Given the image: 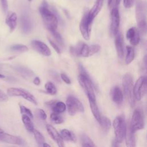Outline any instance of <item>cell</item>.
Here are the masks:
<instances>
[{"instance_id": "15", "label": "cell", "mask_w": 147, "mask_h": 147, "mask_svg": "<svg viewBox=\"0 0 147 147\" xmlns=\"http://www.w3.org/2000/svg\"><path fill=\"white\" fill-rule=\"evenodd\" d=\"M126 38L129 40L130 43L134 46L137 45L140 40V33L138 29L135 27L129 29L126 32Z\"/></svg>"}, {"instance_id": "49", "label": "cell", "mask_w": 147, "mask_h": 147, "mask_svg": "<svg viewBox=\"0 0 147 147\" xmlns=\"http://www.w3.org/2000/svg\"><path fill=\"white\" fill-rule=\"evenodd\" d=\"M5 78V76L0 74V78Z\"/></svg>"}, {"instance_id": "46", "label": "cell", "mask_w": 147, "mask_h": 147, "mask_svg": "<svg viewBox=\"0 0 147 147\" xmlns=\"http://www.w3.org/2000/svg\"><path fill=\"white\" fill-rule=\"evenodd\" d=\"M113 0H107V2H108V5L109 6H110L113 3Z\"/></svg>"}, {"instance_id": "40", "label": "cell", "mask_w": 147, "mask_h": 147, "mask_svg": "<svg viewBox=\"0 0 147 147\" xmlns=\"http://www.w3.org/2000/svg\"><path fill=\"white\" fill-rule=\"evenodd\" d=\"M1 4L2 6V8L4 13H6L8 8V4H7V0H0Z\"/></svg>"}, {"instance_id": "24", "label": "cell", "mask_w": 147, "mask_h": 147, "mask_svg": "<svg viewBox=\"0 0 147 147\" xmlns=\"http://www.w3.org/2000/svg\"><path fill=\"white\" fill-rule=\"evenodd\" d=\"M90 103V107L91 110V112L95 118V119L98 122V123L100 122L101 119V115L100 113L99 109V107L96 104V100H88Z\"/></svg>"}, {"instance_id": "29", "label": "cell", "mask_w": 147, "mask_h": 147, "mask_svg": "<svg viewBox=\"0 0 147 147\" xmlns=\"http://www.w3.org/2000/svg\"><path fill=\"white\" fill-rule=\"evenodd\" d=\"M81 144L82 147H96L92 140L86 134H83L82 136Z\"/></svg>"}, {"instance_id": "30", "label": "cell", "mask_w": 147, "mask_h": 147, "mask_svg": "<svg viewBox=\"0 0 147 147\" xmlns=\"http://www.w3.org/2000/svg\"><path fill=\"white\" fill-rule=\"evenodd\" d=\"M33 133L34 134V138H35L36 141L37 145H38V146L39 147L42 146L43 144L45 143V138H44V136L39 131H38L36 129L34 130Z\"/></svg>"}, {"instance_id": "27", "label": "cell", "mask_w": 147, "mask_h": 147, "mask_svg": "<svg viewBox=\"0 0 147 147\" xmlns=\"http://www.w3.org/2000/svg\"><path fill=\"white\" fill-rule=\"evenodd\" d=\"M14 69L18 72H19L22 75L25 77L29 78V77H32L34 75V73L32 70L23 66H16L14 67Z\"/></svg>"}, {"instance_id": "9", "label": "cell", "mask_w": 147, "mask_h": 147, "mask_svg": "<svg viewBox=\"0 0 147 147\" xmlns=\"http://www.w3.org/2000/svg\"><path fill=\"white\" fill-rule=\"evenodd\" d=\"M147 91V80L145 76L140 77L133 87V94L135 99L140 100L145 96Z\"/></svg>"}, {"instance_id": "36", "label": "cell", "mask_w": 147, "mask_h": 147, "mask_svg": "<svg viewBox=\"0 0 147 147\" xmlns=\"http://www.w3.org/2000/svg\"><path fill=\"white\" fill-rule=\"evenodd\" d=\"M51 33H52V36H53V37L55 38V40H56V41L61 45H64V41L63 39L61 37V36L60 35V34H59V33H58L56 30H54V31H52L51 32Z\"/></svg>"}, {"instance_id": "44", "label": "cell", "mask_w": 147, "mask_h": 147, "mask_svg": "<svg viewBox=\"0 0 147 147\" xmlns=\"http://www.w3.org/2000/svg\"><path fill=\"white\" fill-rule=\"evenodd\" d=\"M33 83H34L35 85L38 86V85H39V84H40L41 81H40V78H39L38 77H35V78H34V79H33Z\"/></svg>"}, {"instance_id": "47", "label": "cell", "mask_w": 147, "mask_h": 147, "mask_svg": "<svg viewBox=\"0 0 147 147\" xmlns=\"http://www.w3.org/2000/svg\"><path fill=\"white\" fill-rule=\"evenodd\" d=\"M42 147H51V146L49 145H48L47 143H44L42 145Z\"/></svg>"}, {"instance_id": "21", "label": "cell", "mask_w": 147, "mask_h": 147, "mask_svg": "<svg viewBox=\"0 0 147 147\" xmlns=\"http://www.w3.org/2000/svg\"><path fill=\"white\" fill-rule=\"evenodd\" d=\"M17 16L16 13H11L6 19V24L9 26L10 32H13L17 26Z\"/></svg>"}, {"instance_id": "39", "label": "cell", "mask_w": 147, "mask_h": 147, "mask_svg": "<svg viewBox=\"0 0 147 147\" xmlns=\"http://www.w3.org/2000/svg\"><path fill=\"white\" fill-rule=\"evenodd\" d=\"M123 5L125 8H130L134 4V0H123Z\"/></svg>"}, {"instance_id": "43", "label": "cell", "mask_w": 147, "mask_h": 147, "mask_svg": "<svg viewBox=\"0 0 147 147\" xmlns=\"http://www.w3.org/2000/svg\"><path fill=\"white\" fill-rule=\"evenodd\" d=\"M8 100L7 95L1 90H0V101L4 102Z\"/></svg>"}, {"instance_id": "18", "label": "cell", "mask_w": 147, "mask_h": 147, "mask_svg": "<svg viewBox=\"0 0 147 147\" xmlns=\"http://www.w3.org/2000/svg\"><path fill=\"white\" fill-rule=\"evenodd\" d=\"M111 97L113 101L118 105H122L123 100V93L118 86H114L111 90Z\"/></svg>"}, {"instance_id": "48", "label": "cell", "mask_w": 147, "mask_h": 147, "mask_svg": "<svg viewBox=\"0 0 147 147\" xmlns=\"http://www.w3.org/2000/svg\"><path fill=\"white\" fill-rule=\"evenodd\" d=\"M121 1V0H115V5H116V6H117V5H118L119 4Z\"/></svg>"}, {"instance_id": "34", "label": "cell", "mask_w": 147, "mask_h": 147, "mask_svg": "<svg viewBox=\"0 0 147 147\" xmlns=\"http://www.w3.org/2000/svg\"><path fill=\"white\" fill-rule=\"evenodd\" d=\"M50 118L52 121L56 124H61L63 123L64 119L63 118L58 114L52 113L50 115Z\"/></svg>"}, {"instance_id": "22", "label": "cell", "mask_w": 147, "mask_h": 147, "mask_svg": "<svg viewBox=\"0 0 147 147\" xmlns=\"http://www.w3.org/2000/svg\"><path fill=\"white\" fill-rule=\"evenodd\" d=\"M60 134L63 140L67 141H71L73 142H76L77 141V138L75 134L72 131L68 129H62L60 131Z\"/></svg>"}, {"instance_id": "4", "label": "cell", "mask_w": 147, "mask_h": 147, "mask_svg": "<svg viewBox=\"0 0 147 147\" xmlns=\"http://www.w3.org/2000/svg\"><path fill=\"white\" fill-rule=\"evenodd\" d=\"M122 87L125 96L129 103L131 107H133L135 104V98L133 94V80L132 76L129 74H126L122 78Z\"/></svg>"}, {"instance_id": "5", "label": "cell", "mask_w": 147, "mask_h": 147, "mask_svg": "<svg viewBox=\"0 0 147 147\" xmlns=\"http://www.w3.org/2000/svg\"><path fill=\"white\" fill-rule=\"evenodd\" d=\"M113 126L115 136V140L118 143H121L125 137L127 129L125 117L122 115L117 116L113 121Z\"/></svg>"}, {"instance_id": "10", "label": "cell", "mask_w": 147, "mask_h": 147, "mask_svg": "<svg viewBox=\"0 0 147 147\" xmlns=\"http://www.w3.org/2000/svg\"><path fill=\"white\" fill-rule=\"evenodd\" d=\"M92 22L88 18L87 12H86L80 21L79 28L83 37L86 40H88L90 37V32Z\"/></svg>"}, {"instance_id": "26", "label": "cell", "mask_w": 147, "mask_h": 147, "mask_svg": "<svg viewBox=\"0 0 147 147\" xmlns=\"http://www.w3.org/2000/svg\"><path fill=\"white\" fill-rule=\"evenodd\" d=\"M99 123L105 133H107L109 131L111 127V121L109 118L105 116H102Z\"/></svg>"}, {"instance_id": "8", "label": "cell", "mask_w": 147, "mask_h": 147, "mask_svg": "<svg viewBox=\"0 0 147 147\" xmlns=\"http://www.w3.org/2000/svg\"><path fill=\"white\" fill-rule=\"evenodd\" d=\"M7 94L10 96H21L35 105H37L35 97L27 90L18 87H10L7 90Z\"/></svg>"}, {"instance_id": "19", "label": "cell", "mask_w": 147, "mask_h": 147, "mask_svg": "<svg viewBox=\"0 0 147 147\" xmlns=\"http://www.w3.org/2000/svg\"><path fill=\"white\" fill-rule=\"evenodd\" d=\"M125 138L126 140V147H136V140L135 133L133 132L131 130L129 126L128 128H127L126 129Z\"/></svg>"}, {"instance_id": "23", "label": "cell", "mask_w": 147, "mask_h": 147, "mask_svg": "<svg viewBox=\"0 0 147 147\" xmlns=\"http://www.w3.org/2000/svg\"><path fill=\"white\" fill-rule=\"evenodd\" d=\"M53 113L56 114H60L64 112L66 110V105L61 101L53 100L52 104L51 105Z\"/></svg>"}, {"instance_id": "6", "label": "cell", "mask_w": 147, "mask_h": 147, "mask_svg": "<svg viewBox=\"0 0 147 147\" xmlns=\"http://www.w3.org/2000/svg\"><path fill=\"white\" fill-rule=\"evenodd\" d=\"M129 126L131 130L134 133H136L137 131L142 130L144 128V115L141 109H136L134 110Z\"/></svg>"}, {"instance_id": "20", "label": "cell", "mask_w": 147, "mask_h": 147, "mask_svg": "<svg viewBox=\"0 0 147 147\" xmlns=\"http://www.w3.org/2000/svg\"><path fill=\"white\" fill-rule=\"evenodd\" d=\"M21 25L22 31L24 33L28 34L30 32L32 28V25L30 20L26 15H24L21 17Z\"/></svg>"}, {"instance_id": "3", "label": "cell", "mask_w": 147, "mask_h": 147, "mask_svg": "<svg viewBox=\"0 0 147 147\" xmlns=\"http://www.w3.org/2000/svg\"><path fill=\"white\" fill-rule=\"evenodd\" d=\"M136 17L138 26V32L141 34L145 35L146 32V9L144 3L141 0L137 2L136 6Z\"/></svg>"}, {"instance_id": "2", "label": "cell", "mask_w": 147, "mask_h": 147, "mask_svg": "<svg viewBox=\"0 0 147 147\" xmlns=\"http://www.w3.org/2000/svg\"><path fill=\"white\" fill-rule=\"evenodd\" d=\"M39 11L46 28L50 31L56 30L58 26V20L56 15L49 10L46 2L42 3L39 7Z\"/></svg>"}, {"instance_id": "13", "label": "cell", "mask_w": 147, "mask_h": 147, "mask_svg": "<svg viewBox=\"0 0 147 147\" xmlns=\"http://www.w3.org/2000/svg\"><path fill=\"white\" fill-rule=\"evenodd\" d=\"M46 128L49 135L56 142L58 147H65L63 140L57 130L53 126L49 124L46 125Z\"/></svg>"}, {"instance_id": "14", "label": "cell", "mask_w": 147, "mask_h": 147, "mask_svg": "<svg viewBox=\"0 0 147 147\" xmlns=\"http://www.w3.org/2000/svg\"><path fill=\"white\" fill-rule=\"evenodd\" d=\"M0 141L14 145H21L23 144V141L20 137L5 133L0 134Z\"/></svg>"}, {"instance_id": "37", "label": "cell", "mask_w": 147, "mask_h": 147, "mask_svg": "<svg viewBox=\"0 0 147 147\" xmlns=\"http://www.w3.org/2000/svg\"><path fill=\"white\" fill-rule=\"evenodd\" d=\"M100 49V47L98 44H94L89 47V56L93 55L97 53Z\"/></svg>"}, {"instance_id": "1", "label": "cell", "mask_w": 147, "mask_h": 147, "mask_svg": "<svg viewBox=\"0 0 147 147\" xmlns=\"http://www.w3.org/2000/svg\"><path fill=\"white\" fill-rule=\"evenodd\" d=\"M80 74L78 79L79 83L85 92L88 100H96V97L94 90V84L88 73L82 65L79 64Z\"/></svg>"}, {"instance_id": "51", "label": "cell", "mask_w": 147, "mask_h": 147, "mask_svg": "<svg viewBox=\"0 0 147 147\" xmlns=\"http://www.w3.org/2000/svg\"><path fill=\"white\" fill-rule=\"evenodd\" d=\"M28 1H29V2H30V1H32V0H28Z\"/></svg>"}, {"instance_id": "35", "label": "cell", "mask_w": 147, "mask_h": 147, "mask_svg": "<svg viewBox=\"0 0 147 147\" xmlns=\"http://www.w3.org/2000/svg\"><path fill=\"white\" fill-rule=\"evenodd\" d=\"M20 112L22 114V115H26L28 116L29 117H30V118H33V114L29 109L26 107L25 106H24L22 105H20Z\"/></svg>"}, {"instance_id": "16", "label": "cell", "mask_w": 147, "mask_h": 147, "mask_svg": "<svg viewBox=\"0 0 147 147\" xmlns=\"http://www.w3.org/2000/svg\"><path fill=\"white\" fill-rule=\"evenodd\" d=\"M117 53L119 59L122 60L124 56V49H123V38L121 33L117 34L116 35L114 41Z\"/></svg>"}, {"instance_id": "25", "label": "cell", "mask_w": 147, "mask_h": 147, "mask_svg": "<svg viewBox=\"0 0 147 147\" xmlns=\"http://www.w3.org/2000/svg\"><path fill=\"white\" fill-rule=\"evenodd\" d=\"M22 121L26 129L29 132L33 133L34 130V127L31 118L26 115H22Z\"/></svg>"}, {"instance_id": "42", "label": "cell", "mask_w": 147, "mask_h": 147, "mask_svg": "<svg viewBox=\"0 0 147 147\" xmlns=\"http://www.w3.org/2000/svg\"><path fill=\"white\" fill-rule=\"evenodd\" d=\"M48 41H49L50 44L51 45V46H52V47H53V48L55 50V51H56L57 53H60V48H59V47H58L52 40H50V39L48 38Z\"/></svg>"}, {"instance_id": "31", "label": "cell", "mask_w": 147, "mask_h": 147, "mask_svg": "<svg viewBox=\"0 0 147 147\" xmlns=\"http://www.w3.org/2000/svg\"><path fill=\"white\" fill-rule=\"evenodd\" d=\"M10 49L13 52H25L28 51V48L26 45L22 44H14L10 47Z\"/></svg>"}, {"instance_id": "50", "label": "cell", "mask_w": 147, "mask_h": 147, "mask_svg": "<svg viewBox=\"0 0 147 147\" xmlns=\"http://www.w3.org/2000/svg\"><path fill=\"white\" fill-rule=\"evenodd\" d=\"M4 133L3 131V130L0 128V134H2V133Z\"/></svg>"}, {"instance_id": "17", "label": "cell", "mask_w": 147, "mask_h": 147, "mask_svg": "<svg viewBox=\"0 0 147 147\" xmlns=\"http://www.w3.org/2000/svg\"><path fill=\"white\" fill-rule=\"evenodd\" d=\"M103 4V0H96L95 4L93 5L92 8L87 13L88 18L92 22L94 19L98 15V14L100 11Z\"/></svg>"}, {"instance_id": "45", "label": "cell", "mask_w": 147, "mask_h": 147, "mask_svg": "<svg viewBox=\"0 0 147 147\" xmlns=\"http://www.w3.org/2000/svg\"><path fill=\"white\" fill-rule=\"evenodd\" d=\"M111 147H119V143L114 139L113 140L111 143Z\"/></svg>"}, {"instance_id": "38", "label": "cell", "mask_w": 147, "mask_h": 147, "mask_svg": "<svg viewBox=\"0 0 147 147\" xmlns=\"http://www.w3.org/2000/svg\"><path fill=\"white\" fill-rule=\"evenodd\" d=\"M60 77H61V79H62V80L63 82H64L66 84H70L71 83L70 79L68 78V76L66 74H65L64 73H61L60 74Z\"/></svg>"}, {"instance_id": "7", "label": "cell", "mask_w": 147, "mask_h": 147, "mask_svg": "<svg viewBox=\"0 0 147 147\" xmlns=\"http://www.w3.org/2000/svg\"><path fill=\"white\" fill-rule=\"evenodd\" d=\"M66 108L69 115H74L78 113H83L84 108L82 102L75 96L69 95L66 99Z\"/></svg>"}, {"instance_id": "32", "label": "cell", "mask_w": 147, "mask_h": 147, "mask_svg": "<svg viewBox=\"0 0 147 147\" xmlns=\"http://www.w3.org/2000/svg\"><path fill=\"white\" fill-rule=\"evenodd\" d=\"M88 56H89V47L86 44L81 42L79 52V56L86 57Z\"/></svg>"}, {"instance_id": "11", "label": "cell", "mask_w": 147, "mask_h": 147, "mask_svg": "<svg viewBox=\"0 0 147 147\" xmlns=\"http://www.w3.org/2000/svg\"><path fill=\"white\" fill-rule=\"evenodd\" d=\"M120 24V16L117 7L113 8L111 11V25L110 29L113 35L116 36L118 33Z\"/></svg>"}, {"instance_id": "28", "label": "cell", "mask_w": 147, "mask_h": 147, "mask_svg": "<svg viewBox=\"0 0 147 147\" xmlns=\"http://www.w3.org/2000/svg\"><path fill=\"white\" fill-rule=\"evenodd\" d=\"M134 58V51L133 47L130 46L126 47V56L125 58L126 64H129Z\"/></svg>"}, {"instance_id": "41", "label": "cell", "mask_w": 147, "mask_h": 147, "mask_svg": "<svg viewBox=\"0 0 147 147\" xmlns=\"http://www.w3.org/2000/svg\"><path fill=\"white\" fill-rule=\"evenodd\" d=\"M37 112H38V115H39V117H40L41 119H42V120H45L46 119L47 114L42 109H38Z\"/></svg>"}, {"instance_id": "12", "label": "cell", "mask_w": 147, "mask_h": 147, "mask_svg": "<svg viewBox=\"0 0 147 147\" xmlns=\"http://www.w3.org/2000/svg\"><path fill=\"white\" fill-rule=\"evenodd\" d=\"M31 46L34 50L44 56H49L51 54L49 47L44 42L41 41L36 40H32L31 41Z\"/></svg>"}, {"instance_id": "33", "label": "cell", "mask_w": 147, "mask_h": 147, "mask_svg": "<svg viewBox=\"0 0 147 147\" xmlns=\"http://www.w3.org/2000/svg\"><path fill=\"white\" fill-rule=\"evenodd\" d=\"M45 88L47 93L51 95H55L57 92V89L54 84L51 82H48L45 84Z\"/></svg>"}]
</instances>
